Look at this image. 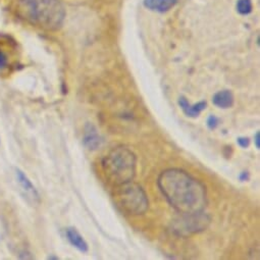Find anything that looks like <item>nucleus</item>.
I'll list each match as a JSON object with an SVG mask.
<instances>
[{"label": "nucleus", "mask_w": 260, "mask_h": 260, "mask_svg": "<svg viewBox=\"0 0 260 260\" xmlns=\"http://www.w3.org/2000/svg\"><path fill=\"white\" fill-rule=\"evenodd\" d=\"M102 171L106 181L113 186L133 181L136 175V155L126 147H115L103 158Z\"/></svg>", "instance_id": "obj_3"}, {"label": "nucleus", "mask_w": 260, "mask_h": 260, "mask_svg": "<svg viewBox=\"0 0 260 260\" xmlns=\"http://www.w3.org/2000/svg\"><path fill=\"white\" fill-rule=\"evenodd\" d=\"M15 177L19 185L20 191L25 199L31 204H38L40 202V195L33 183L27 177V175L22 170L15 169Z\"/></svg>", "instance_id": "obj_6"}, {"label": "nucleus", "mask_w": 260, "mask_h": 260, "mask_svg": "<svg viewBox=\"0 0 260 260\" xmlns=\"http://www.w3.org/2000/svg\"><path fill=\"white\" fill-rule=\"evenodd\" d=\"M178 0H144V5L151 11L165 13L174 8Z\"/></svg>", "instance_id": "obj_11"}, {"label": "nucleus", "mask_w": 260, "mask_h": 260, "mask_svg": "<svg viewBox=\"0 0 260 260\" xmlns=\"http://www.w3.org/2000/svg\"><path fill=\"white\" fill-rule=\"evenodd\" d=\"M111 196L114 206L123 214L141 215L148 210L149 201L145 191L133 181L114 186Z\"/></svg>", "instance_id": "obj_4"}, {"label": "nucleus", "mask_w": 260, "mask_h": 260, "mask_svg": "<svg viewBox=\"0 0 260 260\" xmlns=\"http://www.w3.org/2000/svg\"><path fill=\"white\" fill-rule=\"evenodd\" d=\"M66 237L69 243L79 250L82 253H87L89 251V246L83 236L79 233V231L74 226H69L66 229Z\"/></svg>", "instance_id": "obj_8"}, {"label": "nucleus", "mask_w": 260, "mask_h": 260, "mask_svg": "<svg viewBox=\"0 0 260 260\" xmlns=\"http://www.w3.org/2000/svg\"><path fill=\"white\" fill-rule=\"evenodd\" d=\"M206 124H207L209 129L213 131V129H215L218 126V124H219V118L216 117L215 115H209L208 118H207Z\"/></svg>", "instance_id": "obj_13"}, {"label": "nucleus", "mask_w": 260, "mask_h": 260, "mask_svg": "<svg viewBox=\"0 0 260 260\" xmlns=\"http://www.w3.org/2000/svg\"><path fill=\"white\" fill-rule=\"evenodd\" d=\"M47 259H49V260H58L59 258H58L57 256H54V255H50V256H48V257H47Z\"/></svg>", "instance_id": "obj_18"}, {"label": "nucleus", "mask_w": 260, "mask_h": 260, "mask_svg": "<svg viewBox=\"0 0 260 260\" xmlns=\"http://www.w3.org/2000/svg\"><path fill=\"white\" fill-rule=\"evenodd\" d=\"M9 66V56L6 51L0 47V70H4Z\"/></svg>", "instance_id": "obj_14"}, {"label": "nucleus", "mask_w": 260, "mask_h": 260, "mask_svg": "<svg viewBox=\"0 0 260 260\" xmlns=\"http://www.w3.org/2000/svg\"><path fill=\"white\" fill-rule=\"evenodd\" d=\"M234 95L230 90L218 91L212 97V103L221 109L231 108L234 105Z\"/></svg>", "instance_id": "obj_10"}, {"label": "nucleus", "mask_w": 260, "mask_h": 260, "mask_svg": "<svg viewBox=\"0 0 260 260\" xmlns=\"http://www.w3.org/2000/svg\"><path fill=\"white\" fill-rule=\"evenodd\" d=\"M237 10L241 15H249L252 12L251 0H239L237 4Z\"/></svg>", "instance_id": "obj_12"}, {"label": "nucleus", "mask_w": 260, "mask_h": 260, "mask_svg": "<svg viewBox=\"0 0 260 260\" xmlns=\"http://www.w3.org/2000/svg\"><path fill=\"white\" fill-rule=\"evenodd\" d=\"M237 143H238V145H239L241 148L246 149V148H248L249 145H250V140H249L248 137H239V138L237 139Z\"/></svg>", "instance_id": "obj_15"}, {"label": "nucleus", "mask_w": 260, "mask_h": 260, "mask_svg": "<svg viewBox=\"0 0 260 260\" xmlns=\"http://www.w3.org/2000/svg\"><path fill=\"white\" fill-rule=\"evenodd\" d=\"M254 143H255V147L257 149H260V133L256 132V134L254 135Z\"/></svg>", "instance_id": "obj_17"}, {"label": "nucleus", "mask_w": 260, "mask_h": 260, "mask_svg": "<svg viewBox=\"0 0 260 260\" xmlns=\"http://www.w3.org/2000/svg\"><path fill=\"white\" fill-rule=\"evenodd\" d=\"M17 13L25 22L46 31L60 29L66 18L59 0H20Z\"/></svg>", "instance_id": "obj_2"}, {"label": "nucleus", "mask_w": 260, "mask_h": 260, "mask_svg": "<svg viewBox=\"0 0 260 260\" xmlns=\"http://www.w3.org/2000/svg\"><path fill=\"white\" fill-rule=\"evenodd\" d=\"M179 105L181 107V109L184 111V113L189 116V117H192V118H195V117H198L199 114L206 109V106H207V103L206 101H200L198 103H195L193 105H191L189 103V101L187 100L186 97L184 96H181L179 98Z\"/></svg>", "instance_id": "obj_9"}, {"label": "nucleus", "mask_w": 260, "mask_h": 260, "mask_svg": "<svg viewBox=\"0 0 260 260\" xmlns=\"http://www.w3.org/2000/svg\"><path fill=\"white\" fill-rule=\"evenodd\" d=\"M83 143H84V146L91 151L97 150L100 147L102 140L98 133V129L93 123H90V122L86 123L84 127Z\"/></svg>", "instance_id": "obj_7"}, {"label": "nucleus", "mask_w": 260, "mask_h": 260, "mask_svg": "<svg viewBox=\"0 0 260 260\" xmlns=\"http://www.w3.org/2000/svg\"><path fill=\"white\" fill-rule=\"evenodd\" d=\"M249 179H250V175H249L248 172H242V173H240V175H239V180H240L242 183L248 182Z\"/></svg>", "instance_id": "obj_16"}, {"label": "nucleus", "mask_w": 260, "mask_h": 260, "mask_svg": "<svg viewBox=\"0 0 260 260\" xmlns=\"http://www.w3.org/2000/svg\"><path fill=\"white\" fill-rule=\"evenodd\" d=\"M210 222L208 215L203 212L195 214H181V218L173 223V231L178 236L187 237L204 231Z\"/></svg>", "instance_id": "obj_5"}, {"label": "nucleus", "mask_w": 260, "mask_h": 260, "mask_svg": "<svg viewBox=\"0 0 260 260\" xmlns=\"http://www.w3.org/2000/svg\"><path fill=\"white\" fill-rule=\"evenodd\" d=\"M157 184L168 202L181 214L203 212L207 205L206 187L183 170L162 172Z\"/></svg>", "instance_id": "obj_1"}]
</instances>
